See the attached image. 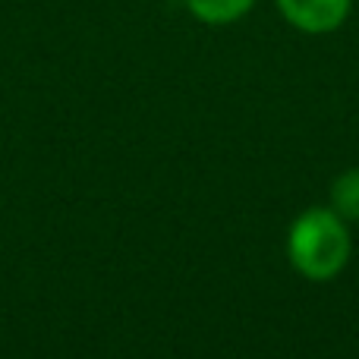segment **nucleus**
Instances as JSON below:
<instances>
[{
  "label": "nucleus",
  "instance_id": "f257e3e1",
  "mask_svg": "<svg viewBox=\"0 0 359 359\" xmlns=\"http://www.w3.org/2000/svg\"><path fill=\"white\" fill-rule=\"evenodd\" d=\"M353 243L334 208H306L287 233L290 265L309 280H331L347 268Z\"/></svg>",
  "mask_w": 359,
  "mask_h": 359
},
{
  "label": "nucleus",
  "instance_id": "f03ea898",
  "mask_svg": "<svg viewBox=\"0 0 359 359\" xmlns=\"http://www.w3.org/2000/svg\"><path fill=\"white\" fill-rule=\"evenodd\" d=\"M280 16L306 35H328L350 16L353 0H274Z\"/></svg>",
  "mask_w": 359,
  "mask_h": 359
},
{
  "label": "nucleus",
  "instance_id": "7ed1b4c3",
  "mask_svg": "<svg viewBox=\"0 0 359 359\" xmlns=\"http://www.w3.org/2000/svg\"><path fill=\"white\" fill-rule=\"evenodd\" d=\"M183 4L198 22L230 25V22H240V19L255 6V0H183Z\"/></svg>",
  "mask_w": 359,
  "mask_h": 359
},
{
  "label": "nucleus",
  "instance_id": "20e7f679",
  "mask_svg": "<svg viewBox=\"0 0 359 359\" xmlns=\"http://www.w3.org/2000/svg\"><path fill=\"white\" fill-rule=\"evenodd\" d=\"M331 208H334L344 221H359V168L344 170V174L331 183Z\"/></svg>",
  "mask_w": 359,
  "mask_h": 359
}]
</instances>
